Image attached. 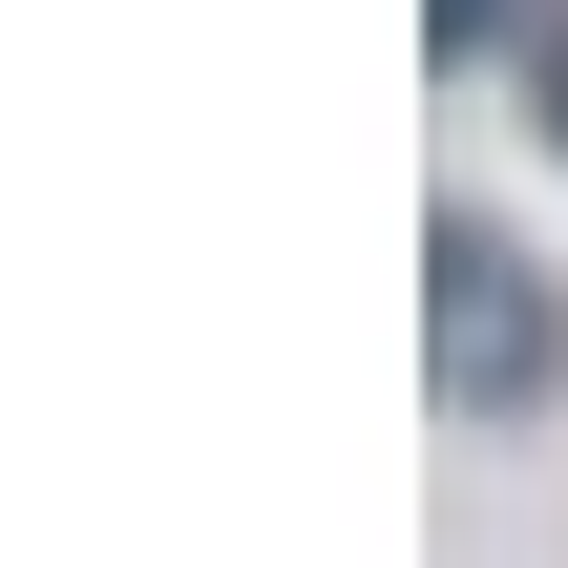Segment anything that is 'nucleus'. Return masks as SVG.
Listing matches in <instances>:
<instances>
[{
    "instance_id": "nucleus-1",
    "label": "nucleus",
    "mask_w": 568,
    "mask_h": 568,
    "mask_svg": "<svg viewBox=\"0 0 568 568\" xmlns=\"http://www.w3.org/2000/svg\"><path fill=\"white\" fill-rule=\"evenodd\" d=\"M422 316H443V400H464V422H506V400L548 379V295H527V253L464 232V211H443V253H422Z\"/></svg>"
},
{
    "instance_id": "nucleus-2",
    "label": "nucleus",
    "mask_w": 568,
    "mask_h": 568,
    "mask_svg": "<svg viewBox=\"0 0 568 568\" xmlns=\"http://www.w3.org/2000/svg\"><path fill=\"white\" fill-rule=\"evenodd\" d=\"M548 126H568V21H548Z\"/></svg>"
}]
</instances>
